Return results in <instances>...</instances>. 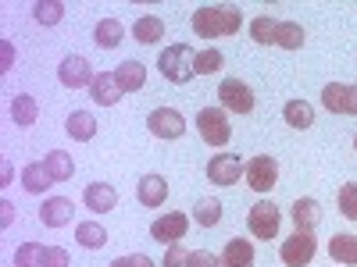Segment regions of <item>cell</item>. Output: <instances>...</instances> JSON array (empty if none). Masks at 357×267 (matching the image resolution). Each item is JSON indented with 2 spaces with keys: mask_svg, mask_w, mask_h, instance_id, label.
Masks as SVG:
<instances>
[{
  "mask_svg": "<svg viewBox=\"0 0 357 267\" xmlns=\"http://www.w3.org/2000/svg\"><path fill=\"white\" fill-rule=\"evenodd\" d=\"M240 8L236 4H204L193 11V33L200 40H215V36H232L240 33Z\"/></svg>",
  "mask_w": 357,
  "mask_h": 267,
  "instance_id": "cell-1",
  "label": "cell"
},
{
  "mask_svg": "<svg viewBox=\"0 0 357 267\" xmlns=\"http://www.w3.org/2000/svg\"><path fill=\"white\" fill-rule=\"evenodd\" d=\"M193 50L186 47V43H175V47H165L161 50V57H158V72L168 79V82H175V86H186L197 72H193Z\"/></svg>",
  "mask_w": 357,
  "mask_h": 267,
  "instance_id": "cell-2",
  "label": "cell"
},
{
  "mask_svg": "<svg viewBox=\"0 0 357 267\" xmlns=\"http://www.w3.org/2000/svg\"><path fill=\"white\" fill-rule=\"evenodd\" d=\"M197 129H200V139L207 146H225L232 139V125H229L225 107H204L197 114Z\"/></svg>",
  "mask_w": 357,
  "mask_h": 267,
  "instance_id": "cell-3",
  "label": "cell"
},
{
  "mask_svg": "<svg viewBox=\"0 0 357 267\" xmlns=\"http://www.w3.org/2000/svg\"><path fill=\"white\" fill-rule=\"evenodd\" d=\"M318 253V239H314V232H293L289 239H282V264L286 267H307Z\"/></svg>",
  "mask_w": 357,
  "mask_h": 267,
  "instance_id": "cell-4",
  "label": "cell"
},
{
  "mask_svg": "<svg viewBox=\"0 0 357 267\" xmlns=\"http://www.w3.org/2000/svg\"><path fill=\"white\" fill-rule=\"evenodd\" d=\"M243 175H247V186L254 193H272L275 182H279V164H275V157L261 154V157H250L243 164Z\"/></svg>",
  "mask_w": 357,
  "mask_h": 267,
  "instance_id": "cell-5",
  "label": "cell"
},
{
  "mask_svg": "<svg viewBox=\"0 0 357 267\" xmlns=\"http://www.w3.org/2000/svg\"><path fill=\"white\" fill-rule=\"evenodd\" d=\"M247 225H250V232L257 235V239H268V243H272L275 235H279V207H275L272 200L254 203V207H250Z\"/></svg>",
  "mask_w": 357,
  "mask_h": 267,
  "instance_id": "cell-6",
  "label": "cell"
},
{
  "mask_svg": "<svg viewBox=\"0 0 357 267\" xmlns=\"http://www.w3.org/2000/svg\"><path fill=\"white\" fill-rule=\"evenodd\" d=\"M218 97H222V107L232 111V114H250L254 111V93L243 79H225L218 86Z\"/></svg>",
  "mask_w": 357,
  "mask_h": 267,
  "instance_id": "cell-7",
  "label": "cell"
},
{
  "mask_svg": "<svg viewBox=\"0 0 357 267\" xmlns=\"http://www.w3.org/2000/svg\"><path fill=\"white\" fill-rule=\"evenodd\" d=\"M161 267H222V260L207 250H186V246H168Z\"/></svg>",
  "mask_w": 357,
  "mask_h": 267,
  "instance_id": "cell-8",
  "label": "cell"
},
{
  "mask_svg": "<svg viewBox=\"0 0 357 267\" xmlns=\"http://www.w3.org/2000/svg\"><path fill=\"white\" fill-rule=\"evenodd\" d=\"M146 125H151V132H154L158 139H178V136H186V118L178 114V111H172V107L151 111Z\"/></svg>",
  "mask_w": 357,
  "mask_h": 267,
  "instance_id": "cell-9",
  "label": "cell"
},
{
  "mask_svg": "<svg viewBox=\"0 0 357 267\" xmlns=\"http://www.w3.org/2000/svg\"><path fill=\"white\" fill-rule=\"evenodd\" d=\"M243 175V161L236 154H215L207 161V178H211L215 186H236Z\"/></svg>",
  "mask_w": 357,
  "mask_h": 267,
  "instance_id": "cell-10",
  "label": "cell"
},
{
  "mask_svg": "<svg viewBox=\"0 0 357 267\" xmlns=\"http://www.w3.org/2000/svg\"><path fill=\"white\" fill-rule=\"evenodd\" d=\"M57 79H61V86H68V89H82V86H93L97 75H93V68H89L86 57L68 54L61 61V68H57Z\"/></svg>",
  "mask_w": 357,
  "mask_h": 267,
  "instance_id": "cell-11",
  "label": "cell"
},
{
  "mask_svg": "<svg viewBox=\"0 0 357 267\" xmlns=\"http://www.w3.org/2000/svg\"><path fill=\"white\" fill-rule=\"evenodd\" d=\"M186 214H165L151 225V235H154V243H165V246H175L178 239H186Z\"/></svg>",
  "mask_w": 357,
  "mask_h": 267,
  "instance_id": "cell-12",
  "label": "cell"
},
{
  "mask_svg": "<svg viewBox=\"0 0 357 267\" xmlns=\"http://www.w3.org/2000/svg\"><path fill=\"white\" fill-rule=\"evenodd\" d=\"M72 214H75L72 200H65V196H50V200H43L40 221H43L47 228H65V225L72 221Z\"/></svg>",
  "mask_w": 357,
  "mask_h": 267,
  "instance_id": "cell-13",
  "label": "cell"
},
{
  "mask_svg": "<svg viewBox=\"0 0 357 267\" xmlns=\"http://www.w3.org/2000/svg\"><path fill=\"white\" fill-rule=\"evenodd\" d=\"M89 97H93L100 107H114L126 93H122V86H118L114 72H100V75L93 79V86H89Z\"/></svg>",
  "mask_w": 357,
  "mask_h": 267,
  "instance_id": "cell-14",
  "label": "cell"
},
{
  "mask_svg": "<svg viewBox=\"0 0 357 267\" xmlns=\"http://www.w3.org/2000/svg\"><path fill=\"white\" fill-rule=\"evenodd\" d=\"M293 225H296V232H314L321 225V203L311 196H301L293 203Z\"/></svg>",
  "mask_w": 357,
  "mask_h": 267,
  "instance_id": "cell-15",
  "label": "cell"
},
{
  "mask_svg": "<svg viewBox=\"0 0 357 267\" xmlns=\"http://www.w3.org/2000/svg\"><path fill=\"white\" fill-rule=\"evenodd\" d=\"M136 200L143 207H161L168 200V182H165L161 175H143L139 186H136Z\"/></svg>",
  "mask_w": 357,
  "mask_h": 267,
  "instance_id": "cell-16",
  "label": "cell"
},
{
  "mask_svg": "<svg viewBox=\"0 0 357 267\" xmlns=\"http://www.w3.org/2000/svg\"><path fill=\"white\" fill-rule=\"evenodd\" d=\"M82 200H86V207H89V211H97V214H107V211H114V203H118V193H114V189H111L107 182H93V186H86Z\"/></svg>",
  "mask_w": 357,
  "mask_h": 267,
  "instance_id": "cell-17",
  "label": "cell"
},
{
  "mask_svg": "<svg viewBox=\"0 0 357 267\" xmlns=\"http://www.w3.org/2000/svg\"><path fill=\"white\" fill-rule=\"evenodd\" d=\"M218 260H222V267H254V246H250V239H229Z\"/></svg>",
  "mask_w": 357,
  "mask_h": 267,
  "instance_id": "cell-18",
  "label": "cell"
},
{
  "mask_svg": "<svg viewBox=\"0 0 357 267\" xmlns=\"http://www.w3.org/2000/svg\"><path fill=\"white\" fill-rule=\"evenodd\" d=\"M114 79H118V86H122V93H136V89H143V82H146V68L139 61H122L114 68Z\"/></svg>",
  "mask_w": 357,
  "mask_h": 267,
  "instance_id": "cell-19",
  "label": "cell"
},
{
  "mask_svg": "<svg viewBox=\"0 0 357 267\" xmlns=\"http://www.w3.org/2000/svg\"><path fill=\"white\" fill-rule=\"evenodd\" d=\"M65 129H68V136H72V139H79V143H89V139L97 136V118L89 114V111H72Z\"/></svg>",
  "mask_w": 357,
  "mask_h": 267,
  "instance_id": "cell-20",
  "label": "cell"
},
{
  "mask_svg": "<svg viewBox=\"0 0 357 267\" xmlns=\"http://www.w3.org/2000/svg\"><path fill=\"white\" fill-rule=\"evenodd\" d=\"M132 36H136V43H158L161 36H165V22L158 18V15H143V18H136V25H132Z\"/></svg>",
  "mask_w": 357,
  "mask_h": 267,
  "instance_id": "cell-21",
  "label": "cell"
},
{
  "mask_svg": "<svg viewBox=\"0 0 357 267\" xmlns=\"http://www.w3.org/2000/svg\"><path fill=\"white\" fill-rule=\"evenodd\" d=\"M329 257L336 264L357 267V235H333V239H329Z\"/></svg>",
  "mask_w": 357,
  "mask_h": 267,
  "instance_id": "cell-22",
  "label": "cell"
},
{
  "mask_svg": "<svg viewBox=\"0 0 357 267\" xmlns=\"http://www.w3.org/2000/svg\"><path fill=\"white\" fill-rule=\"evenodd\" d=\"M282 118H286V125H293V129H311L314 125V107L307 100H289L282 107Z\"/></svg>",
  "mask_w": 357,
  "mask_h": 267,
  "instance_id": "cell-23",
  "label": "cell"
},
{
  "mask_svg": "<svg viewBox=\"0 0 357 267\" xmlns=\"http://www.w3.org/2000/svg\"><path fill=\"white\" fill-rule=\"evenodd\" d=\"M22 186H25V193H43V189H50L54 178H50L47 164H29V168L22 171Z\"/></svg>",
  "mask_w": 357,
  "mask_h": 267,
  "instance_id": "cell-24",
  "label": "cell"
},
{
  "mask_svg": "<svg viewBox=\"0 0 357 267\" xmlns=\"http://www.w3.org/2000/svg\"><path fill=\"white\" fill-rule=\"evenodd\" d=\"M97 47H104V50H114L118 43H122V36H126V29H122V22L118 18H104L100 25H97Z\"/></svg>",
  "mask_w": 357,
  "mask_h": 267,
  "instance_id": "cell-25",
  "label": "cell"
},
{
  "mask_svg": "<svg viewBox=\"0 0 357 267\" xmlns=\"http://www.w3.org/2000/svg\"><path fill=\"white\" fill-rule=\"evenodd\" d=\"M36 114H40V104L33 100V97H25V93H18L15 100H11V118H15V125H33L36 122Z\"/></svg>",
  "mask_w": 357,
  "mask_h": 267,
  "instance_id": "cell-26",
  "label": "cell"
},
{
  "mask_svg": "<svg viewBox=\"0 0 357 267\" xmlns=\"http://www.w3.org/2000/svg\"><path fill=\"white\" fill-rule=\"evenodd\" d=\"M43 164H47V171H50V178H54V182H68V178H72V171H75V164H72V154H61V150H50Z\"/></svg>",
  "mask_w": 357,
  "mask_h": 267,
  "instance_id": "cell-27",
  "label": "cell"
},
{
  "mask_svg": "<svg viewBox=\"0 0 357 267\" xmlns=\"http://www.w3.org/2000/svg\"><path fill=\"white\" fill-rule=\"evenodd\" d=\"M75 239H79V246H86V250H100V246L107 243V232H104L97 221H82V225L75 228Z\"/></svg>",
  "mask_w": 357,
  "mask_h": 267,
  "instance_id": "cell-28",
  "label": "cell"
},
{
  "mask_svg": "<svg viewBox=\"0 0 357 267\" xmlns=\"http://www.w3.org/2000/svg\"><path fill=\"white\" fill-rule=\"evenodd\" d=\"M275 43H279L282 50H301V47H304V29L296 25V22H279Z\"/></svg>",
  "mask_w": 357,
  "mask_h": 267,
  "instance_id": "cell-29",
  "label": "cell"
},
{
  "mask_svg": "<svg viewBox=\"0 0 357 267\" xmlns=\"http://www.w3.org/2000/svg\"><path fill=\"white\" fill-rule=\"evenodd\" d=\"M321 104L329 114H347V86L343 82H329L321 89Z\"/></svg>",
  "mask_w": 357,
  "mask_h": 267,
  "instance_id": "cell-30",
  "label": "cell"
},
{
  "mask_svg": "<svg viewBox=\"0 0 357 267\" xmlns=\"http://www.w3.org/2000/svg\"><path fill=\"white\" fill-rule=\"evenodd\" d=\"M33 18L40 25H57L65 18V4H61V0H40V4L33 8Z\"/></svg>",
  "mask_w": 357,
  "mask_h": 267,
  "instance_id": "cell-31",
  "label": "cell"
},
{
  "mask_svg": "<svg viewBox=\"0 0 357 267\" xmlns=\"http://www.w3.org/2000/svg\"><path fill=\"white\" fill-rule=\"evenodd\" d=\"M43 257H47V246L25 243V246L15 250V267H43Z\"/></svg>",
  "mask_w": 357,
  "mask_h": 267,
  "instance_id": "cell-32",
  "label": "cell"
},
{
  "mask_svg": "<svg viewBox=\"0 0 357 267\" xmlns=\"http://www.w3.org/2000/svg\"><path fill=\"white\" fill-rule=\"evenodd\" d=\"M218 68H222V50H215V47H207V50H200L193 57V72L197 75H215Z\"/></svg>",
  "mask_w": 357,
  "mask_h": 267,
  "instance_id": "cell-33",
  "label": "cell"
},
{
  "mask_svg": "<svg viewBox=\"0 0 357 267\" xmlns=\"http://www.w3.org/2000/svg\"><path fill=\"white\" fill-rule=\"evenodd\" d=\"M193 221L204 225V228L218 225V221H222V203H218V200H200L197 211H193Z\"/></svg>",
  "mask_w": 357,
  "mask_h": 267,
  "instance_id": "cell-34",
  "label": "cell"
},
{
  "mask_svg": "<svg viewBox=\"0 0 357 267\" xmlns=\"http://www.w3.org/2000/svg\"><path fill=\"white\" fill-rule=\"evenodd\" d=\"M275 29H279V22H272L268 15H257L254 22H250V36H254V43H275Z\"/></svg>",
  "mask_w": 357,
  "mask_h": 267,
  "instance_id": "cell-35",
  "label": "cell"
},
{
  "mask_svg": "<svg viewBox=\"0 0 357 267\" xmlns=\"http://www.w3.org/2000/svg\"><path fill=\"white\" fill-rule=\"evenodd\" d=\"M340 214L347 221H357V182H347L340 189Z\"/></svg>",
  "mask_w": 357,
  "mask_h": 267,
  "instance_id": "cell-36",
  "label": "cell"
},
{
  "mask_svg": "<svg viewBox=\"0 0 357 267\" xmlns=\"http://www.w3.org/2000/svg\"><path fill=\"white\" fill-rule=\"evenodd\" d=\"M111 267H154V260H151V257H143V253H129V257L111 260Z\"/></svg>",
  "mask_w": 357,
  "mask_h": 267,
  "instance_id": "cell-37",
  "label": "cell"
},
{
  "mask_svg": "<svg viewBox=\"0 0 357 267\" xmlns=\"http://www.w3.org/2000/svg\"><path fill=\"white\" fill-rule=\"evenodd\" d=\"M43 267H68V253L61 246H47V257H43Z\"/></svg>",
  "mask_w": 357,
  "mask_h": 267,
  "instance_id": "cell-38",
  "label": "cell"
},
{
  "mask_svg": "<svg viewBox=\"0 0 357 267\" xmlns=\"http://www.w3.org/2000/svg\"><path fill=\"white\" fill-rule=\"evenodd\" d=\"M347 114H357V86H347Z\"/></svg>",
  "mask_w": 357,
  "mask_h": 267,
  "instance_id": "cell-39",
  "label": "cell"
},
{
  "mask_svg": "<svg viewBox=\"0 0 357 267\" xmlns=\"http://www.w3.org/2000/svg\"><path fill=\"white\" fill-rule=\"evenodd\" d=\"M0 211H4V218H0V225L8 228V225H11V218H15V207H11V203L4 200V203H0Z\"/></svg>",
  "mask_w": 357,
  "mask_h": 267,
  "instance_id": "cell-40",
  "label": "cell"
},
{
  "mask_svg": "<svg viewBox=\"0 0 357 267\" xmlns=\"http://www.w3.org/2000/svg\"><path fill=\"white\" fill-rule=\"evenodd\" d=\"M354 146H357V139H354Z\"/></svg>",
  "mask_w": 357,
  "mask_h": 267,
  "instance_id": "cell-41",
  "label": "cell"
}]
</instances>
